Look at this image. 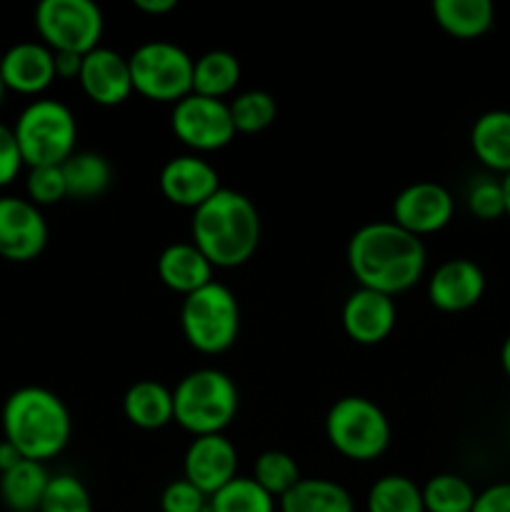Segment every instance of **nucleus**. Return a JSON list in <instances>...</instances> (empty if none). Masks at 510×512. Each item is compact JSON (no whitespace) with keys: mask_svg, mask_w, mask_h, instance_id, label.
Returning a JSON list of instances; mask_svg holds the SVG:
<instances>
[{"mask_svg":"<svg viewBox=\"0 0 510 512\" xmlns=\"http://www.w3.org/2000/svg\"><path fill=\"white\" fill-rule=\"evenodd\" d=\"M258 243L260 215L248 195L220 188L193 210V245L213 268H238L248 263Z\"/></svg>","mask_w":510,"mask_h":512,"instance_id":"f03ea898","label":"nucleus"},{"mask_svg":"<svg viewBox=\"0 0 510 512\" xmlns=\"http://www.w3.org/2000/svg\"><path fill=\"white\" fill-rule=\"evenodd\" d=\"M280 512H355L348 490L335 480L300 478L290 493L278 500Z\"/></svg>","mask_w":510,"mask_h":512,"instance_id":"b1692460","label":"nucleus"},{"mask_svg":"<svg viewBox=\"0 0 510 512\" xmlns=\"http://www.w3.org/2000/svg\"><path fill=\"white\" fill-rule=\"evenodd\" d=\"M213 270L208 258L193 243L168 245L158 258V278L165 288L180 295H190L213 283Z\"/></svg>","mask_w":510,"mask_h":512,"instance_id":"6ab92c4d","label":"nucleus"},{"mask_svg":"<svg viewBox=\"0 0 510 512\" xmlns=\"http://www.w3.org/2000/svg\"><path fill=\"white\" fill-rule=\"evenodd\" d=\"M343 330L353 343L378 345L393 333L398 310L390 295L375 293V290L358 288L348 295L343 305Z\"/></svg>","mask_w":510,"mask_h":512,"instance_id":"a211bd4d","label":"nucleus"},{"mask_svg":"<svg viewBox=\"0 0 510 512\" xmlns=\"http://www.w3.org/2000/svg\"><path fill=\"white\" fill-rule=\"evenodd\" d=\"M253 480L273 498H283L285 493L298 485L300 470L293 455L283 453V450H265L258 460H255Z\"/></svg>","mask_w":510,"mask_h":512,"instance_id":"7c9ffc66","label":"nucleus"},{"mask_svg":"<svg viewBox=\"0 0 510 512\" xmlns=\"http://www.w3.org/2000/svg\"><path fill=\"white\" fill-rule=\"evenodd\" d=\"M235 470H238V450L225 435H203V438H195L185 450V480L208 498H213L230 480L238 478Z\"/></svg>","mask_w":510,"mask_h":512,"instance_id":"ddd939ff","label":"nucleus"},{"mask_svg":"<svg viewBox=\"0 0 510 512\" xmlns=\"http://www.w3.org/2000/svg\"><path fill=\"white\" fill-rule=\"evenodd\" d=\"M38 512H93V500L83 480L70 473H58L50 475Z\"/></svg>","mask_w":510,"mask_h":512,"instance_id":"2f4dec72","label":"nucleus"},{"mask_svg":"<svg viewBox=\"0 0 510 512\" xmlns=\"http://www.w3.org/2000/svg\"><path fill=\"white\" fill-rule=\"evenodd\" d=\"M133 93L158 103H178L193 93V63L180 45L150 40L138 45L128 58Z\"/></svg>","mask_w":510,"mask_h":512,"instance_id":"6e6552de","label":"nucleus"},{"mask_svg":"<svg viewBox=\"0 0 510 512\" xmlns=\"http://www.w3.org/2000/svg\"><path fill=\"white\" fill-rule=\"evenodd\" d=\"M133 5L145 15H165L178 8V0H133Z\"/></svg>","mask_w":510,"mask_h":512,"instance_id":"58836bf2","label":"nucleus"},{"mask_svg":"<svg viewBox=\"0 0 510 512\" xmlns=\"http://www.w3.org/2000/svg\"><path fill=\"white\" fill-rule=\"evenodd\" d=\"M425 265L428 253L423 240L395 225L393 220L363 225L348 243V268L360 288L390 298L418 285Z\"/></svg>","mask_w":510,"mask_h":512,"instance_id":"f257e3e1","label":"nucleus"},{"mask_svg":"<svg viewBox=\"0 0 510 512\" xmlns=\"http://www.w3.org/2000/svg\"><path fill=\"white\" fill-rule=\"evenodd\" d=\"M173 408L175 423L193 438L223 435L238 413V388L223 370H193L175 385Z\"/></svg>","mask_w":510,"mask_h":512,"instance_id":"20e7f679","label":"nucleus"},{"mask_svg":"<svg viewBox=\"0 0 510 512\" xmlns=\"http://www.w3.org/2000/svg\"><path fill=\"white\" fill-rule=\"evenodd\" d=\"M435 23L458 40H475L493 28L495 10L490 0H435Z\"/></svg>","mask_w":510,"mask_h":512,"instance_id":"4be33fe9","label":"nucleus"},{"mask_svg":"<svg viewBox=\"0 0 510 512\" xmlns=\"http://www.w3.org/2000/svg\"><path fill=\"white\" fill-rule=\"evenodd\" d=\"M123 413L140 430H160L175 420L173 390L158 380H140L130 385L123 398Z\"/></svg>","mask_w":510,"mask_h":512,"instance_id":"aec40b11","label":"nucleus"},{"mask_svg":"<svg viewBox=\"0 0 510 512\" xmlns=\"http://www.w3.org/2000/svg\"><path fill=\"white\" fill-rule=\"evenodd\" d=\"M158 183L168 203L188 210H198L205 200H210L223 188L218 170L195 153L170 158L160 170Z\"/></svg>","mask_w":510,"mask_h":512,"instance_id":"4468645a","label":"nucleus"},{"mask_svg":"<svg viewBox=\"0 0 510 512\" xmlns=\"http://www.w3.org/2000/svg\"><path fill=\"white\" fill-rule=\"evenodd\" d=\"M365 508L368 512H425L423 490L405 475H383L368 490Z\"/></svg>","mask_w":510,"mask_h":512,"instance_id":"bb28decb","label":"nucleus"},{"mask_svg":"<svg viewBox=\"0 0 510 512\" xmlns=\"http://www.w3.org/2000/svg\"><path fill=\"white\" fill-rule=\"evenodd\" d=\"M23 165V155H20L13 128L0 123V188H8L20 175Z\"/></svg>","mask_w":510,"mask_h":512,"instance_id":"c9c22d12","label":"nucleus"},{"mask_svg":"<svg viewBox=\"0 0 510 512\" xmlns=\"http://www.w3.org/2000/svg\"><path fill=\"white\" fill-rule=\"evenodd\" d=\"M500 365H503L505 375H508V378H510V335H508V338H505L503 348H500Z\"/></svg>","mask_w":510,"mask_h":512,"instance_id":"a19ab883","label":"nucleus"},{"mask_svg":"<svg viewBox=\"0 0 510 512\" xmlns=\"http://www.w3.org/2000/svg\"><path fill=\"white\" fill-rule=\"evenodd\" d=\"M468 210L478 220H498L505 215L503 180L478 178L468 188Z\"/></svg>","mask_w":510,"mask_h":512,"instance_id":"72a5a7b5","label":"nucleus"},{"mask_svg":"<svg viewBox=\"0 0 510 512\" xmlns=\"http://www.w3.org/2000/svg\"><path fill=\"white\" fill-rule=\"evenodd\" d=\"M5 93H8V90H5V83H3V78H0V105H3V100H5Z\"/></svg>","mask_w":510,"mask_h":512,"instance_id":"37998d69","label":"nucleus"},{"mask_svg":"<svg viewBox=\"0 0 510 512\" xmlns=\"http://www.w3.org/2000/svg\"><path fill=\"white\" fill-rule=\"evenodd\" d=\"M473 512H510V483H495L475 495Z\"/></svg>","mask_w":510,"mask_h":512,"instance_id":"e433bc0d","label":"nucleus"},{"mask_svg":"<svg viewBox=\"0 0 510 512\" xmlns=\"http://www.w3.org/2000/svg\"><path fill=\"white\" fill-rule=\"evenodd\" d=\"M163 512H210V498L200 493L188 480H173L160 495Z\"/></svg>","mask_w":510,"mask_h":512,"instance_id":"f704fd0d","label":"nucleus"},{"mask_svg":"<svg viewBox=\"0 0 510 512\" xmlns=\"http://www.w3.org/2000/svg\"><path fill=\"white\" fill-rule=\"evenodd\" d=\"M228 105L235 133H263L275 123V115H278V103L268 90H245L235 95Z\"/></svg>","mask_w":510,"mask_h":512,"instance_id":"c85d7f7f","label":"nucleus"},{"mask_svg":"<svg viewBox=\"0 0 510 512\" xmlns=\"http://www.w3.org/2000/svg\"><path fill=\"white\" fill-rule=\"evenodd\" d=\"M240 83V60L228 50H208L193 63V93L223 100Z\"/></svg>","mask_w":510,"mask_h":512,"instance_id":"a878e982","label":"nucleus"},{"mask_svg":"<svg viewBox=\"0 0 510 512\" xmlns=\"http://www.w3.org/2000/svg\"><path fill=\"white\" fill-rule=\"evenodd\" d=\"M25 193L33 205L40 210L48 205L60 203L68 198V188H65L63 168L60 165H43V168H28V178H25Z\"/></svg>","mask_w":510,"mask_h":512,"instance_id":"473e14b6","label":"nucleus"},{"mask_svg":"<svg viewBox=\"0 0 510 512\" xmlns=\"http://www.w3.org/2000/svg\"><path fill=\"white\" fill-rule=\"evenodd\" d=\"M485 293V273L468 258L445 260L428 280V298L443 313H463L480 303Z\"/></svg>","mask_w":510,"mask_h":512,"instance_id":"f3484780","label":"nucleus"},{"mask_svg":"<svg viewBox=\"0 0 510 512\" xmlns=\"http://www.w3.org/2000/svg\"><path fill=\"white\" fill-rule=\"evenodd\" d=\"M80 68H83V55L55 53V75L60 80H78Z\"/></svg>","mask_w":510,"mask_h":512,"instance_id":"4c0bfd02","label":"nucleus"},{"mask_svg":"<svg viewBox=\"0 0 510 512\" xmlns=\"http://www.w3.org/2000/svg\"><path fill=\"white\" fill-rule=\"evenodd\" d=\"M210 512H275V498L253 478H235L210 498Z\"/></svg>","mask_w":510,"mask_h":512,"instance_id":"c756f323","label":"nucleus"},{"mask_svg":"<svg viewBox=\"0 0 510 512\" xmlns=\"http://www.w3.org/2000/svg\"><path fill=\"white\" fill-rule=\"evenodd\" d=\"M20 460H25V458L18 453V448H15L13 443H8L5 438L0 440V475L8 473V470H13Z\"/></svg>","mask_w":510,"mask_h":512,"instance_id":"ea45409f","label":"nucleus"},{"mask_svg":"<svg viewBox=\"0 0 510 512\" xmlns=\"http://www.w3.org/2000/svg\"><path fill=\"white\" fill-rule=\"evenodd\" d=\"M13 133L28 168L63 165L78 143L73 110L53 98H38L25 105L15 120Z\"/></svg>","mask_w":510,"mask_h":512,"instance_id":"39448f33","label":"nucleus"},{"mask_svg":"<svg viewBox=\"0 0 510 512\" xmlns=\"http://www.w3.org/2000/svg\"><path fill=\"white\" fill-rule=\"evenodd\" d=\"M455 200L448 188L430 180L408 185L393 200V223L408 233L433 235L453 220Z\"/></svg>","mask_w":510,"mask_h":512,"instance_id":"f8f14e48","label":"nucleus"},{"mask_svg":"<svg viewBox=\"0 0 510 512\" xmlns=\"http://www.w3.org/2000/svg\"><path fill=\"white\" fill-rule=\"evenodd\" d=\"M48 245L43 210L18 195H0V258L30 263Z\"/></svg>","mask_w":510,"mask_h":512,"instance_id":"9b49d317","label":"nucleus"},{"mask_svg":"<svg viewBox=\"0 0 510 512\" xmlns=\"http://www.w3.org/2000/svg\"><path fill=\"white\" fill-rule=\"evenodd\" d=\"M35 30L53 53L88 55L100 48L105 20L93 0H43L35 8Z\"/></svg>","mask_w":510,"mask_h":512,"instance_id":"1a4fd4ad","label":"nucleus"},{"mask_svg":"<svg viewBox=\"0 0 510 512\" xmlns=\"http://www.w3.org/2000/svg\"><path fill=\"white\" fill-rule=\"evenodd\" d=\"M48 483L50 473L45 463L20 460L13 470L0 475V500L10 512H38Z\"/></svg>","mask_w":510,"mask_h":512,"instance_id":"5701e85b","label":"nucleus"},{"mask_svg":"<svg viewBox=\"0 0 510 512\" xmlns=\"http://www.w3.org/2000/svg\"><path fill=\"white\" fill-rule=\"evenodd\" d=\"M180 328L190 348L203 355H220L233 348L240 333V305L233 290L223 283L185 295L180 308Z\"/></svg>","mask_w":510,"mask_h":512,"instance_id":"423d86ee","label":"nucleus"},{"mask_svg":"<svg viewBox=\"0 0 510 512\" xmlns=\"http://www.w3.org/2000/svg\"><path fill=\"white\" fill-rule=\"evenodd\" d=\"M425 512H473L475 490L455 473H438L423 485Z\"/></svg>","mask_w":510,"mask_h":512,"instance_id":"cd10ccee","label":"nucleus"},{"mask_svg":"<svg viewBox=\"0 0 510 512\" xmlns=\"http://www.w3.org/2000/svg\"><path fill=\"white\" fill-rule=\"evenodd\" d=\"M0 78L5 90L18 95H40L55 83V53L43 43L23 40L0 55Z\"/></svg>","mask_w":510,"mask_h":512,"instance_id":"2eb2a0df","label":"nucleus"},{"mask_svg":"<svg viewBox=\"0 0 510 512\" xmlns=\"http://www.w3.org/2000/svg\"><path fill=\"white\" fill-rule=\"evenodd\" d=\"M503 193H505V215L510 218V173L503 175Z\"/></svg>","mask_w":510,"mask_h":512,"instance_id":"79ce46f5","label":"nucleus"},{"mask_svg":"<svg viewBox=\"0 0 510 512\" xmlns=\"http://www.w3.org/2000/svg\"><path fill=\"white\" fill-rule=\"evenodd\" d=\"M68 198L95 200L113 183V168L100 153H73L63 165Z\"/></svg>","mask_w":510,"mask_h":512,"instance_id":"393cba45","label":"nucleus"},{"mask_svg":"<svg viewBox=\"0 0 510 512\" xmlns=\"http://www.w3.org/2000/svg\"><path fill=\"white\" fill-rule=\"evenodd\" d=\"M170 128L185 148L195 150V155L225 148L235 138L230 105L225 100L205 98V95L195 93L173 105Z\"/></svg>","mask_w":510,"mask_h":512,"instance_id":"9d476101","label":"nucleus"},{"mask_svg":"<svg viewBox=\"0 0 510 512\" xmlns=\"http://www.w3.org/2000/svg\"><path fill=\"white\" fill-rule=\"evenodd\" d=\"M78 83L83 93L103 108H115L125 103L133 93V78H130V63L120 53L110 48H95L83 55Z\"/></svg>","mask_w":510,"mask_h":512,"instance_id":"dca6fc26","label":"nucleus"},{"mask_svg":"<svg viewBox=\"0 0 510 512\" xmlns=\"http://www.w3.org/2000/svg\"><path fill=\"white\" fill-rule=\"evenodd\" d=\"M470 148L480 165L493 173H510V110H488L470 130Z\"/></svg>","mask_w":510,"mask_h":512,"instance_id":"412c9836","label":"nucleus"},{"mask_svg":"<svg viewBox=\"0 0 510 512\" xmlns=\"http://www.w3.org/2000/svg\"><path fill=\"white\" fill-rule=\"evenodd\" d=\"M325 435L343 458L370 463L388 450L390 423L373 400L348 395L335 400L333 408L328 410Z\"/></svg>","mask_w":510,"mask_h":512,"instance_id":"0eeeda50","label":"nucleus"},{"mask_svg":"<svg viewBox=\"0 0 510 512\" xmlns=\"http://www.w3.org/2000/svg\"><path fill=\"white\" fill-rule=\"evenodd\" d=\"M3 438L18 448L25 460L45 463L68 448L73 435L70 410L53 390L25 385L8 395L0 413Z\"/></svg>","mask_w":510,"mask_h":512,"instance_id":"7ed1b4c3","label":"nucleus"}]
</instances>
